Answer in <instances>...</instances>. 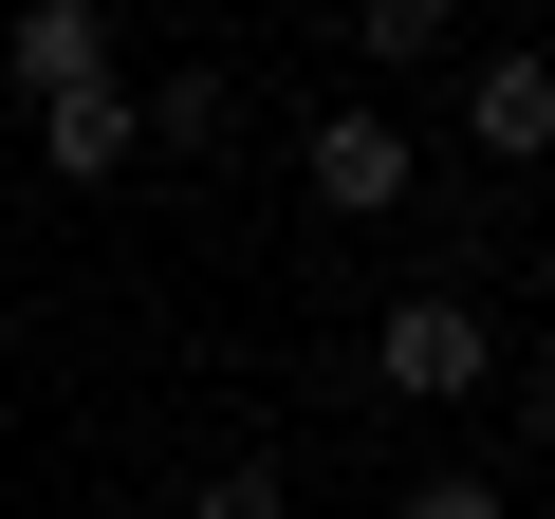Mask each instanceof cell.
I'll return each instance as SVG.
<instances>
[{
    "label": "cell",
    "mask_w": 555,
    "mask_h": 519,
    "mask_svg": "<svg viewBox=\"0 0 555 519\" xmlns=\"http://www.w3.org/2000/svg\"><path fill=\"white\" fill-rule=\"evenodd\" d=\"M371 371H389L408 408H463V390H500V334H481V298H444V279H408V298L371 316Z\"/></svg>",
    "instance_id": "1"
},
{
    "label": "cell",
    "mask_w": 555,
    "mask_h": 519,
    "mask_svg": "<svg viewBox=\"0 0 555 519\" xmlns=\"http://www.w3.org/2000/svg\"><path fill=\"white\" fill-rule=\"evenodd\" d=\"M297 186H315L334 223H389V204H408V112H371V93L315 112V130H297Z\"/></svg>",
    "instance_id": "2"
},
{
    "label": "cell",
    "mask_w": 555,
    "mask_h": 519,
    "mask_svg": "<svg viewBox=\"0 0 555 519\" xmlns=\"http://www.w3.org/2000/svg\"><path fill=\"white\" fill-rule=\"evenodd\" d=\"M463 130H481L500 167H537V149H555V56H537V38H481V56H463Z\"/></svg>",
    "instance_id": "3"
},
{
    "label": "cell",
    "mask_w": 555,
    "mask_h": 519,
    "mask_svg": "<svg viewBox=\"0 0 555 519\" xmlns=\"http://www.w3.org/2000/svg\"><path fill=\"white\" fill-rule=\"evenodd\" d=\"M0 75L20 93H93L112 75V0H20V20H0Z\"/></svg>",
    "instance_id": "4"
},
{
    "label": "cell",
    "mask_w": 555,
    "mask_h": 519,
    "mask_svg": "<svg viewBox=\"0 0 555 519\" xmlns=\"http://www.w3.org/2000/svg\"><path fill=\"white\" fill-rule=\"evenodd\" d=\"M130 149H149V112H130V75H93V93H38V167H56V186H112Z\"/></svg>",
    "instance_id": "5"
},
{
    "label": "cell",
    "mask_w": 555,
    "mask_h": 519,
    "mask_svg": "<svg viewBox=\"0 0 555 519\" xmlns=\"http://www.w3.org/2000/svg\"><path fill=\"white\" fill-rule=\"evenodd\" d=\"M352 38H371L389 75H444V56H463V0H352Z\"/></svg>",
    "instance_id": "6"
},
{
    "label": "cell",
    "mask_w": 555,
    "mask_h": 519,
    "mask_svg": "<svg viewBox=\"0 0 555 519\" xmlns=\"http://www.w3.org/2000/svg\"><path fill=\"white\" fill-rule=\"evenodd\" d=\"M130 112H149V149H222V130H241V93H222V75H149Z\"/></svg>",
    "instance_id": "7"
},
{
    "label": "cell",
    "mask_w": 555,
    "mask_h": 519,
    "mask_svg": "<svg viewBox=\"0 0 555 519\" xmlns=\"http://www.w3.org/2000/svg\"><path fill=\"white\" fill-rule=\"evenodd\" d=\"M408 519H518V501H500V482H463V464H426V482H408Z\"/></svg>",
    "instance_id": "8"
},
{
    "label": "cell",
    "mask_w": 555,
    "mask_h": 519,
    "mask_svg": "<svg viewBox=\"0 0 555 519\" xmlns=\"http://www.w3.org/2000/svg\"><path fill=\"white\" fill-rule=\"evenodd\" d=\"M204 519H278V464H222V482H204Z\"/></svg>",
    "instance_id": "9"
},
{
    "label": "cell",
    "mask_w": 555,
    "mask_h": 519,
    "mask_svg": "<svg viewBox=\"0 0 555 519\" xmlns=\"http://www.w3.org/2000/svg\"><path fill=\"white\" fill-rule=\"evenodd\" d=\"M0 371H20V316H0Z\"/></svg>",
    "instance_id": "10"
},
{
    "label": "cell",
    "mask_w": 555,
    "mask_h": 519,
    "mask_svg": "<svg viewBox=\"0 0 555 519\" xmlns=\"http://www.w3.org/2000/svg\"><path fill=\"white\" fill-rule=\"evenodd\" d=\"M463 20H500V0H463Z\"/></svg>",
    "instance_id": "11"
},
{
    "label": "cell",
    "mask_w": 555,
    "mask_h": 519,
    "mask_svg": "<svg viewBox=\"0 0 555 519\" xmlns=\"http://www.w3.org/2000/svg\"><path fill=\"white\" fill-rule=\"evenodd\" d=\"M278 519H297V501H278Z\"/></svg>",
    "instance_id": "12"
}]
</instances>
